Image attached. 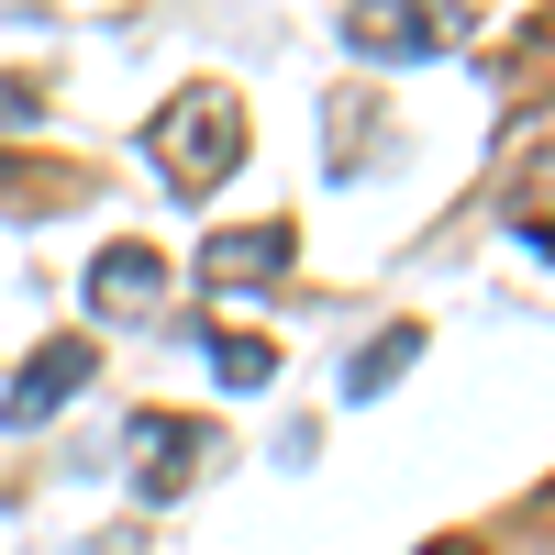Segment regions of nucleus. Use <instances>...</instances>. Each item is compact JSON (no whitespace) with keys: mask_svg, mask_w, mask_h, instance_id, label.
I'll use <instances>...</instances> for the list:
<instances>
[{"mask_svg":"<svg viewBox=\"0 0 555 555\" xmlns=\"http://www.w3.org/2000/svg\"><path fill=\"white\" fill-rule=\"evenodd\" d=\"M145 167L167 178L178 201H201V190H222V178L245 167V101L222 78H190L178 101L145 122Z\"/></svg>","mask_w":555,"mask_h":555,"instance_id":"f257e3e1","label":"nucleus"},{"mask_svg":"<svg viewBox=\"0 0 555 555\" xmlns=\"http://www.w3.org/2000/svg\"><path fill=\"white\" fill-rule=\"evenodd\" d=\"M345 44L378 67H423L467 44V0H345Z\"/></svg>","mask_w":555,"mask_h":555,"instance_id":"f03ea898","label":"nucleus"},{"mask_svg":"<svg viewBox=\"0 0 555 555\" xmlns=\"http://www.w3.org/2000/svg\"><path fill=\"white\" fill-rule=\"evenodd\" d=\"M211 467V434L190 423V411H133L122 423V478H133V500H178Z\"/></svg>","mask_w":555,"mask_h":555,"instance_id":"7ed1b4c3","label":"nucleus"},{"mask_svg":"<svg viewBox=\"0 0 555 555\" xmlns=\"http://www.w3.org/2000/svg\"><path fill=\"white\" fill-rule=\"evenodd\" d=\"M101 378V345H78V334H56V345H34L23 366H12V389H0V423L12 434H34V423H56V411Z\"/></svg>","mask_w":555,"mask_h":555,"instance_id":"20e7f679","label":"nucleus"},{"mask_svg":"<svg viewBox=\"0 0 555 555\" xmlns=\"http://www.w3.org/2000/svg\"><path fill=\"white\" fill-rule=\"evenodd\" d=\"M289 267H300V234H289V222H234V234L201 245V289L245 300V289H278Z\"/></svg>","mask_w":555,"mask_h":555,"instance_id":"39448f33","label":"nucleus"},{"mask_svg":"<svg viewBox=\"0 0 555 555\" xmlns=\"http://www.w3.org/2000/svg\"><path fill=\"white\" fill-rule=\"evenodd\" d=\"M78 289H89V311H101V322H156V300H167V256H156V245H101Z\"/></svg>","mask_w":555,"mask_h":555,"instance_id":"423d86ee","label":"nucleus"},{"mask_svg":"<svg viewBox=\"0 0 555 555\" xmlns=\"http://www.w3.org/2000/svg\"><path fill=\"white\" fill-rule=\"evenodd\" d=\"M411 356H423V322H389V334H366V345L345 356V400L400 389V378H411Z\"/></svg>","mask_w":555,"mask_h":555,"instance_id":"0eeeda50","label":"nucleus"},{"mask_svg":"<svg viewBox=\"0 0 555 555\" xmlns=\"http://www.w3.org/2000/svg\"><path fill=\"white\" fill-rule=\"evenodd\" d=\"M201 345H211V378H222V389H267V378H278V345L245 334V322H234V334H201Z\"/></svg>","mask_w":555,"mask_h":555,"instance_id":"6e6552de","label":"nucleus"},{"mask_svg":"<svg viewBox=\"0 0 555 555\" xmlns=\"http://www.w3.org/2000/svg\"><path fill=\"white\" fill-rule=\"evenodd\" d=\"M34 112H44V89H34V78H12V67H0V122H34Z\"/></svg>","mask_w":555,"mask_h":555,"instance_id":"1a4fd4ad","label":"nucleus"},{"mask_svg":"<svg viewBox=\"0 0 555 555\" xmlns=\"http://www.w3.org/2000/svg\"><path fill=\"white\" fill-rule=\"evenodd\" d=\"M423 555H489V544H478V533H434Z\"/></svg>","mask_w":555,"mask_h":555,"instance_id":"9d476101","label":"nucleus"}]
</instances>
